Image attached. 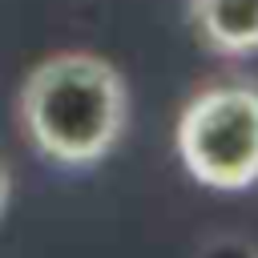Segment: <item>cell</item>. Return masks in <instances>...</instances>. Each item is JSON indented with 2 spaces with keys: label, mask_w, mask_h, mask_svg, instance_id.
<instances>
[{
  "label": "cell",
  "mask_w": 258,
  "mask_h": 258,
  "mask_svg": "<svg viewBox=\"0 0 258 258\" xmlns=\"http://www.w3.org/2000/svg\"><path fill=\"white\" fill-rule=\"evenodd\" d=\"M202 258H258V250H250L238 238H218V242H210L202 250Z\"/></svg>",
  "instance_id": "4"
},
{
  "label": "cell",
  "mask_w": 258,
  "mask_h": 258,
  "mask_svg": "<svg viewBox=\"0 0 258 258\" xmlns=\"http://www.w3.org/2000/svg\"><path fill=\"white\" fill-rule=\"evenodd\" d=\"M189 20L222 56L258 52V0H189Z\"/></svg>",
  "instance_id": "3"
},
{
  "label": "cell",
  "mask_w": 258,
  "mask_h": 258,
  "mask_svg": "<svg viewBox=\"0 0 258 258\" xmlns=\"http://www.w3.org/2000/svg\"><path fill=\"white\" fill-rule=\"evenodd\" d=\"M181 169L218 194H238L258 181V85L214 81L198 89L173 125Z\"/></svg>",
  "instance_id": "2"
},
{
  "label": "cell",
  "mask_w": 258,
  "mask_h": 258,
  "mask_svg": "<svg viewBox=\"0 0 258 258\" xmlns=\"http://www.w3.org/2000/svg\"><path fill=\"white\" fill-rule=\"evenodd\" d=\"M8 194H12V173H8V165L0 161V218H4V210H8Z\"/></svg>",
  "instance_id": "5"
},
{
  "label": "cell",
  "mask_w": 258,
  "mask_h": 258,
  "mask_svg": "<svg viewBox=\"0 0 258 258\" xmlns=\"http://www.w3.org/2000/svg\"><path fill=\"white\" fill-rule=\"evenodd\" d=\"M24 141L56 165H97L129 125V89L117 64L97 52H52L28 69L16 93Z\"/></svg>",
  "instance_id": "1"
}]
</instances>
